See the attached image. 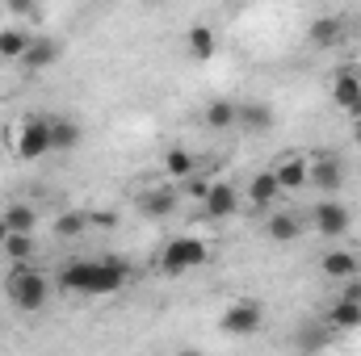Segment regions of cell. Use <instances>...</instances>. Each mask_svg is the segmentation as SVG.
<instances>
[{
  "mask_svg": "<svg viewBox=\"0 0 361 356\" xmlns=\"http://www.w3.org/2000/svg\"><path fill=\"white\" fill-rule=\"evenodd\" d=\"M59 285L72 293H118L126 285V265L122 260H72L59 272Z\"/></svg>",
  "mask_w": 361,
  "mask_h": 356,
  "instance_id": "1",
  "label": "cell"
},
{
  "mask_svg": "<svg viewBox=\"0 0 361 356\" xmlns=\"http://www.w3.org/2000/svg\"><path fill=\"white\" fill-rule=\"evenodd\" d=\"M4 293H8V302H13L17 310L38 314V310L47 306V298H51V285H47L42 272H34V268H17V272H8V281H4Z\"/></svg>",
  "mask_w": 361,
  "mask_h": 356,
  "instance_id": "2",
  "label": "cell"
},
{
  "mask_svg": "<svg viewBox=\"0 0 361 356\" xmlns=\"http://www.w3.org/2000/svg\"><path fill=\"white\" fill-rule=\"evenodd\" d=\"M206 260H210V248H206L202 239H193V235H180V239H173V243L164 248L160 268H164L169 276H180V272H189V268L206 265Z\"/></svg>",
  "mask_w": 361,
  "mask_h": 356,
  "instance_id": "3",
  "label": "cell"
},
{
  "mask_svg": "<svg viewBox=\"0 0 361 356\" xmlns=\"http://www.w3.org/2000/svg\"><path fill=\"white\" fill-rule=\"evenodd\" d=\"M311 222H315L319 235L341 239V235H349V227H353V210H349L345 201H336V197H324V201L311 210Z\"/></svg>",
  "mask_w": 361,
  "mask_h": 356,
  "instance_id": "4",
  "label": "cell"
},
{
  "mask_svg": "<svg viewBox=\"0 0 361 356\" xmlns=\"http://www.w3.org/2000/svg\"><path fill=\"white\" fill-rule=\"evenodd\" d=\"M47 151H55L51 147V117H25V126H21V134H17V155L21 160H42Z\"/></svg>",
  "mask_w": 361,
  "mask_h": 356,
  "instance_id": "5",
  "label": "cell"
},
{
  "mask_svg": "<svg viewBox=\"0 0 361 356\" xmlns=\"http://www.w3.org/2000/svg\"><path fill=\"white\" fill-rule=\"evenodd\" d=\"M307 184H315L319 193H336L341 184H345V164L332 155V151H319L315 155V164H307Z\"/></svg>",
  "mask_w": 361,
  "mask_h": 356,
  "instance_id": "6",
  "label": "cell"
},
{
  "mask_svg": "<svg viewBox=\"0 0 361 356\" xmlns=\"http://www.w3.org/2000/svg\"><path fill=\"white\" fill-rule=\"evenodd\" d=\"M261 306L257 302H235V306H227L223 310V331L227 336H257L261 331Z\"/></svg>",
  "mask_w": 361,
  "mask_h": 356,
  "instance_id": "7",
  "label": "cell"
},
{
  "mask_svg": "<svg viewBox=\"0 0 361 356\" xmlns=\"http://www.w3.org/2000/svg\"><path fill=\"white\" fill-rule=\"evenodd\" d=\"M202 210H206V218H210V222L231 218V214L240 210V193H235V184H227V180L210 184V189H206V197H202Z\"/></svg>",
  "mask_w": 361,
  "mask_h": 356,
  "instance_id": "8",
  "label": "cell"
},
{
  "mask_svg": "<svg viewBox=\"0 0 361 356\" xmlns=\"http://www.w3.org/2000/svg\"><path fill=\"white\" fill-rule=\"evenodd\" d=\"M235 126H244L248 134H269L273 130V105H265V101L235 105Z\"/></svg>",
  "mask_w": 361,
  "mask_h": 356,
  "instance_id": "9",
  "label": "cell"
},
{
  "mask_svg": "<svg viewBox=\"0 0 361 356\" xmlns=\"http://www.w3.org/2000/svg\"><path fill=\"white\" fill-rule=\"evenodd\" d=\"M319 268H324V276H332V281H349V276H357L361 256L345 252V248H332V252H324Z\"/></svg>",
  "mask_w": 361,
  "mask_h": 356,
  "instance_id": "10",
  "label": "cell"
},
{
  "mask_svg": "<svg viewBox=\"0 0 361 356\" xmlns=\"http://www.w3.org/2000/svg\"><path fill=\"white\" fill-rule=\"evenodd\" d=\"M177 210V193L173 189H147V193H139V214H147V218H169Z\"/></svg>",
  "mask_w": 361,
  "mask_h": 356,
  "instance_id": "11",
  "label": "cell"
},
{
  "mask_svg": "<svg viewBox=\"0 0 361 356\" xmlns=\"http://www.w3.org/2000/svg\"><path fill=\"white\" fill-rule=\"evenodd\" d=\"M307 38H311L315 46H336V42L345 38V21H341V17H315V21L307 25Z\"/></svg>",
  "mask_w": 361,
  "mask_h": 356,
  "instance_id": "12",
  "label": "cell"
},
{
  "mask_svg": "<svg viewBox=\"0 0 361 356\" xmlns=\"http://www.w3.org/2000/svg\"><path fill=\"white\" fill-rule=\"evenodd\" d=\"M59 51H63V46H59L55 38H38V42H30V51L21 55V63H25L30 72H42V68H51V63L59 59Z\"/></svg>",
  "mask_w": 361,
  "mask_h": 356,
  "instance_id": "13",
  "label": "cell"
},
{
  "mask_svg": "<svg viewBox=\"0 0 361 356\" xmlns=\"http://www.w3.org/2000/svg\"><path fill=\"white\" fill-rule=\"evenodd\" d=\"M80 139H85V134H80V122H72V117H51V147H55V151H72Z\"/></svg>",
  "mask_w": 361,
  "mask_h": 356,
  "instance_id": "14",
  "label": "cell"
},
{
  "mask_svg": "<svg viewBox=\"0 0 361 356\" xmlns=\"http://www.w3.org/2000/svg\"><path fill=\"white\" fill-rule=\"evenodd\" d=\"M185 42H189V55H193V59H202V63H206V59H214V51H219V38H214V30H210V25H193Z\"/></svg>",
  "mask_w": 361,
  "mask_h": 356,
  "instance_id": "15",
  "label": "cell"
},
{
  "mask_svg": "<svg viewBox=\"0 0 361 356\" xmlns=\"http://www.w3.org/2000/svg\"><path fill=\"white\" fill-rule=\"evenodd\" d=\"M277 193H281L277 172H261V177H252V184H248V201H252V205H273Z\"/></svg>",
  "mask_w": 361,
  "mask_h": 356,
  "instance_id": "16",
  "label": "cell"
},
{
  "mask_svg": "<svg viewBox=\"0 0 361 356\" xmlns=\"http://www.w3.org/2000/svg\"><path fill=\"white\" fill-rule=\"evenodd\" d=\"M298 231H302V222H298L294 214H273L269 227H265V235H269L273 243H294Z\"/></svg>",
  "mask_w": 361,
  "mask_h": 356,
  "instance_id": "17",
  "label": "cell"
},
{
  "mask_svg": "<svg viewBox=\"0 0 361 356\" xmlns=\"http://www.w3.org/2000/svg\"><path fill=\"white\" fill-rule=\"evenodd\" d=\"M277 184H281V193H290V189H302V184H307V160L290 155L286 164H277Z\"/></svg>",
  "mask_w": 361,
  "mask_h": 356,
  "instance_id": "18",
  "label": "cell"
},
{
  "mask_svg": "<svg viewBox=\"0 0 361 356\" xmlns=\"http://www.w3.org/2000/svg\"><path fill=\"white\" fill-rule=\"evenodd\" d=\"M357 96H361V76H357V72H341V76H336V84H332V101H336L341 109H349Z\"/></svg>",
  "mask_w": 361,
  "mask_h": 356,
  "instance_id": "19",
  "label": "cell"
},
{
  "mask_svg": "<svg viewBox=\"0 0 361 356\" xmlns=\"http://www.w3.org/2000/svg\"><path fill=\"white\" fill-rule=\"evenodd\" d=\"M328 323H332V327H341V331H349V327H361V302H353V298H341V302L332 306Z\"/></svg>",
  "mask_w": 361,
  "mask_h": 356,
  "instance_id": "20",
  "label": "cell"
},
{
  "mask_svg": "<svg viewBox=\"0 0 361 356\" xmlns=\"http://www.w3.org/2000/svg\"><path fill=\"white\" fill-rule=\"evenodd\" d=\"M85 231H89V214H80V210H68V214L55 218V235L59 239H80Z\"/></svg>",
  "mask_w": 361,
  "mask_h": 356,
  "instance_id": "21",
  "label": "cell"
},
{
  "mask_svg": "<svg viewBox=\"0 0 361 356\" xmlns=\"http://www.w3.org/2000/svg\"><path fill=\"white\" fill-rule=\"evenodd\" d=\"M193 168H197V164H193V155H189L185 147H173V151L164 155V172H169L173 180H189Z\"/></svg>",
  "mask_w": 361,
  "mask_h": 356,
  "instance_id": "22",
  "label": "cell"
},
{
  "mask_svg": "<svg viewBox=\"0 0 361 356\" xmlns=\"http://www.w3.org/2000/svg\"><path fill=\"white\" fill-rule=\"evenodd\" d=\"M202 117H206L210 130H227V126H235V105L231 101H210Z\"/></svg>",
  "mask_w": 361,
  "mask_h": 356,
  "instance_id": "23",
  "label": "cell"
},
{
  "mask_svg": "<svg viewBox=\"0 0 361 356\" xmlns=\"http://www.w3.org/2000/svg\"><path fill=\"white\" fill-rule=\"evenodd\" d=\"M4 222H8V231H25V235H34L38 214H34V205H8V210H4Z\"/></svg>",
  "mask_w": 361,
  "mask_h": 356,
  "instance_id": "24",
  "label": "cell"
},
{
  "mask_svg": "<svg viewBox=\"0 0 361 356\" xmlns=\"http://www.w3.org/2000/svg\"><path fill=\"white\" fill-rule=\"evenodd\" d=\"M30 51V38L21 30H0V59H21Z\"/></svg>",
  "mask_w": 361,
  "mask_h": 356,
  "instance_id": "25",
  "label": "cell"
},
{
  "mask_svg": "<svg viewBox=\"0 0 361 356\" xmlns=\"http://www.w3.org/2000/svg\"><path fill=\"white\" fill-rule=\"evenodd\" d=\"M4 252L21 265V260H30L34 256V239L25 235V231H8V239H4Z\"/></svg>",
  "mask_w": 361,
  "mask_h": 356,
  "instance_id": "26",
  "label": "cell"
},
{
  "mask_svg": "<svg viewBox=\"0 0 361 356\" xmlns=\"http://www.w3.org/2000/svg\"><path fill=\"white\" fill-rule=\"evenodd\" d=\"M298 344H302V348H319V344H324V331H311V327H307V331L298 336Z\"/></svg>",
  "mask_w": 361,
  "mask_h": 356,
  "instance_id": "27",
  "label": "cell"
},
{
  "mask_svg": "<svg viewBox=\"0 0 361 356\" xmlns=\"http://www.w3.org/2000/svg\"><path fill=\"white\" fill-rule=\"evenodd\" d=\"M34 4H38V0H8V13L25 17V13H34Z\"/></svg>",
  "mask_w": 361,
  "mask_h": 356,
  "instance_id": "28",
  "label": "cell"
},
{
  "mask_svg": "<svg viewBox=\"0 0 361 356\" xmlns=\"http://www.w3.org/2000/svg\"><path fill=\"white\" fill-rule=\"evenodd\" d=\"M206 189H210L206 180H189V184H185V193H189V197H206Z\"/></svg>",
  "mask_w": 361,
  "mask_h": 356,
  "instance_id": "29",
  "label": "cell"
},
{
  "mask_svg": "<svg viewBox=\"0 0 361 356\" xmlns=\"http://www.w3.org/2000/svg\"><path fill=\"white\" fill-rule=\"evenodd\" d=\"M349 117H353V122H357V117H361V96H357V101H353V105H349Z\"/></svg>",
  "mask_w": 361,
  "mask_h": 356,
  "instance_id": "30",
  "label": "cell"
},
{
  "mask_svg": "<svg viewBox=\"0 0 361 356\" xmlns=\"http://www.w3.org/2000/svg\"><path fill=\"white\" fill-rule=\"evenodd\" d=\"M4 239H8V222H4V214H0V248H4Z\"/></svg>",
  "mask_w": 361,
  "mask_h": 356,
  "instance_id": "31",
  "label": "cell"
},
{
  "mask_svg": "<svg viewBox=\"0 0 361 356\" xmlns=\"http://www.w3.org/2000/svg\"><path fill=\"white\" fill-rule=\"evenodd\" d=\"M353 139H357V147H361V117L353 122Z\"/></svg>",
  "mask_w": 361,
  "mask_h": 356,
  "instance_id": "32",
  "label": "cell"
}]
</instances>
